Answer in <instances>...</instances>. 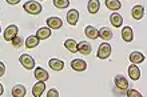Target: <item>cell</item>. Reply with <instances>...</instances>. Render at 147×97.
<instances>
[{
	"label": "cell",
	"mask_w": 147,
	"mask_h": 97,
	"mask_svg": "<svg viewBox=\"0 0 147 97\" xmlns=\"http://www.w3.org/2000/svg\"><path fill=\"white\" fill-rule=\"evenodd\" d=\"M5 73V65H4V62L0 61V77Z\"/></svg>",
	"instance_id": "30"
},
{
	"label": "cell",
	"mask_w": 147,
	"mask_h": 97,
	"mask_svg": "<svg viewBox=\"0 0 147 97\" xmlns=\"http://www.w3.org/2000/svg\"><path fill=\"white\" fill-rule=\"evenodd\" d=\"M126 94H127L128 97H140L142 94L138 92V90H135V89H128L127 88V92H126Z\"/></svg>",
	"instance_id": "28"
},
{
	"label": "cell",
	"mask_w": 147,
	"mask_h": 97,
	"mask_svg": "<svg viewBox=\"0 0 147 97\" xmlns=\"http://www.w3.org/2000/svg\"><path fill=\"white\" fill-rule=\"evenodd\" d=\"M18 32H19V29H18V27H16L15 24L8 25L7 29L4 31V40H5V41H11V40L18 35Z\"/></svg>",
	"instance_id": "4"
},
{
	"label": "cell",
	"mask_w": 147,
	"mask_h": 97,
	"mask_svg": "<svg viewBox=\"0 0 147 97\" xmlns=\"http://www.w3.org/2000/svg\"><path fill=\"white\" fill-rule=\"evenodd\" d=\"M48 65L52 70L55 72H59V70H62L64 68V62L62 60H59V58H51L50 61H48Z\"/></svg>",
	"instance_id": "14"
},
{
	"label": "cell",
	"mask_w": 147,
	"mask_h": 97,
	"mask_svg": "<svg viewBox=\"0 0 147 97\" xmlns=\"http://www.w3.org/2000/svg\"><path fill=\"white\" fill-rule=\"evenodd\" d=\"M71 68L76 72H83V70L87 69V62L82 58H75L71 61Z\"/></svg>",
	"instance_id": "5"
},
{
	"label": "cell",
	"mask_w": 147,
	"mask_h": 97,
	"mask_svg": "<svg viewBox=\"0 0 147 97\" xmlns=\"http://www.w3.org/2000/svg\"><path fill=\"white\" fill-rule=\"evenodd\" d=\"M34 76L38 81H47L48 78H50V74L47 72L46 69H43V68H35V72H34Z\"/></svg>",
	"instance_id": "7"
},
{
	"label": "cell",
	"mask_w": 147,
	"mask_h": 97,
	"mask_svg": "<svg viewBox=\"0 0 147 97\" xmlns=\"http://www.w3.org/2000/svg\"><path fill=\"white\" fill-rule=\"evenodd\" d=\"M114 82H115V85L119 88V89L124 90L128 88V81L127 78L123 77V76H120V74H118V76H115V78H114Z\"/></svg>",
	"instance_id": "12"
},
{
	"label": "cell",
	"mask_w": 147,
	"mask_h": 97,
	"mask_svg": "<svg viewBox=\"0 0 147 97\" xmlns=\"http://www.w3.org/2000/svg\"><path fill=\"white\" fill-rule=\"evenodd\" d=\"M143 15H144V7L143 5H135V7L132 8V11H131L132 19L140 20L142 17H143Z\"/></svg>",
	"instance_id": "16"
},
{
	"label": "cell",
	"mask_w": 147,
	"mask_h": 97,
	"mask_svg": "<svg viewBox=\"0 0 147 97\" xmlns=\"http://www.w3.org/2000/svg\"><path fill=\"white\" fill-rule=\"evenodd\" d=\"M128 76H130V78L134 80V81H136V80L140 78V69L136 64H131V65L128 66Z\"/></svg>",
	"instance_id": "8"
},
{
	"label": "cell",
	"mask_w": 147,
	"mask_h": 97,
	"mask_svg": "<svg viewBox=\"0 0 147 97\" xmlns=\"http://www.w3.org/2000/svg\"><path fill=\"white\" fill-rule=\"evenodd\" d=\"M106 7L111 11H118L122 7V3L119 0H106Z\"/></svg>",
	"instance_id": "25"
},
{
	"label": "cell",
	"mask_w": 147,
	"mask_h": 97,
	"mask_svg": "<svg viewBox=\"0 0 147 97\" xmlns=\"http://www.w3.org/2000/svg\"><path fill=\"white\" fill-rule=\"evenodd\" d=\"M110 21H111V24L115 28H119V27H122V24H123V17H122V15H119L118 12H114V13L110 16Z\"/></svg>",
	"instance_id": "18"
},
{
	"label": "cell",
	"mask_w": 147,
	"mask_h": 97,
	"mask_svg": "<svg viewBox=\"0 0 147 97\" xmlns=\"http://www.w3.org/2000/svg\"><path fill=\"white\" fill-rule=\"evenodd\" d=\"M98 36H99L102 40H105V41H110V40L112 39V31L107 27H102L98 31Z\"/></svg>",
	"instance_id": "11"
},
{
	"label": "cell",
	"mask_w": 147,
	"mask_h": 97,
	"mask_svg": "<svg viewBox=\"0 0 147 97\" xmlns=\"http://www.w3.org/2000/svg\"><path fill=\"white\" fill-rule=\"evenodd\" d=\"M51 29L48 27H43V28H39L38 29V32H36V36L39 37V40H46V39H48L51 36Z\"/></svg>",
	"instance_id": "20"
},
{
	"label": "cell",
	"mask_w": 147,
	"mask_h": 97,
	"mask_svg": "<svg viewBox=\"0 0 147 97\" xmlns=\"http://www.w3.org/2000/svg\"><path fill=\"white\" fill-rule=\"evenodd\" d=\"M64 48L68 49L71 53H76L78 52V43L74 39H67L64 41Z\"/></svg>",
	"instance_id": "21"
},
{
	"label": "cell",
	"mask_w": 147,
	"mask_h": 97,
	"mask_svg": "<svg viewBox=\"0 0 147 97\" xmlns=\"http://www.w3.org/2000/svg\"><path fill=\"white\" fill-rule=\"evenodd\" d=\"M122 39L126 43H131L132 39H134V32H132L131 27H124L122 29Z\"/></svg>",
	"instance_id": "15"
},
{
	"label": "cell",
	"mask_w": 147,
	"mask_h": 97,
	"mask_svg": "<svg viewBox=\"0 0 147 97\" xmlns=\"http://www.w3.org/2000/svg\"><path fill=\"white\" fill-rule=\"evenodd\" d=\"M11 44L13 45V48H22L24 45V39L22 37V36L16 35L15 37L11 40Z\"/></svg>",
	"instance_id": "26"
},
{
	"label": "cell",
	"mask_w": 147,
	"mask_h": 97,
	"mask_svg": "<svg viewBox=\"0 0 147 97\" xmlns=\"http://www.w3.org/2000/svg\"><path fill=\"white\" fill-rule=\"evenodd\" d=\"M8 4H11V5H15V4H18V3H20L22 0H5Z\"/></svg>",
	"instance_id": "31"
},
{
	"label": "cell",
	"mask_w": 147,
	"mask_h": 97,
	"mask_svg": "<svg viewBox=\"0 0 147 97\" xmlns=\"http://www.w3.org/2000/svg\"><path fill=\"white\" fill-rule=\"evenodd\" d=\"M78 20H79V11L78 9H70L67 12V21L70 25H76Z\"/></svg>",
	"instance_id": "9"
},
{
	"label": "cell",
	"mask_w": 147,
	"mask_h": 97,
	"mask_svg": "<svg viewBox=\"0 0 147 97\" xmlns=\"http://www.w3.org/2000/svg\"><path fill=\"white\" fill-rule=\"evenodd\" d=\"M84 33L88 39H98L99 37L98 36V29L95 27H92V25H87L84 28Z\"/></svg>",
	"instance_id": "24"
},
{
	"label": "cell",
	"mask_w": 147,
	"mask_h": 97,
	"mask_svg": "<svg viewBox=\"0 0 147 97\" xmlns=\"http://www.w3.org/2000/svg\"><path fill=\"white\" fill-rule=\"evenodd\" d=\"M58 96H59V92L56 89H54V88L50 89L48 90V93H47V97H58Z\"/></svg>",
	"instance_id": "29"
},
{
	"label": "cell",
	"mask_w": 147,
	"mask_h": 97,
	"mask_svg": "<svg viewBox=\"0 0 147 97\" xmlns=\"http://www.w3.org/2000/svg\"><path fill=\"white\" fill-rule=\"evenodd\" d=\"M46 89V81H38L35 85L32 86V94L35 97H40Z\"/></svg>",
	"instance_id": "10"
},
{
	"label": "cell",
	"mask_w": 147,
	"mask_h": 97,
	"mask_svg": "<svg viewBox=\"0 0 147 97\" xmlns=\"http://www.w3.org/2000/svg\"><path fill=\"white\" fill-rule=\"evenodd\" d=\"M128 60L132 62V64H140V62L144 61V54L135 50V52H131L130 56H128Z\"/></svg>",
	"instance_id": "13"
},
{
	"label": "cell",
	"mask_w": 147,
	"mask_h": 97,
	"mask_svg": "<svg viewBox=\"0 0 147 97\" xmlns=\"http://www.w3.org/2000/svg\"><path fill=\"white\" fill-rule=\"evenodd\" d=\"M78 52L82 54H90L91 53V44L87 43V41H80L78 43Z\"/></svg>",
	"instance_id": "17"
},
{
	"label": "cell",
	"mask_w": 147,
	"mask_h": 97,
	"mask_svg": "<svg viewBox=\"0 0 147 97\" xmlns=\"http://www.w3.org/2000/svg\"><path fill=\"white\" fill-rule=\"evenodd\" d=\"M87 8H88V12H90V13L95 15V13L99 11V8H100V1H99V0H90Z\"/></svg>",
	"instance_id": "22"
},
{
	"label": "cell",
	"mask_w": 147,
	"mask_h": 97,
	"mask_svg": "<svg viewBox=\"0 0 147 97\" xmlns=\"http://www.w3.org/2000/svg\"><path fill=\"white\" fill-rule=\"evenodd\" d=\"M110 54H111V45H110L109 43H102L100 45H99L96 56L100 58V60H106V58L110 57Z\"/></svg>",
	"instance_id": "3"
},
{
	"label": "cell",
	"mask_w": 147,
	"mask_h": 97,
	"mask_svg": "<svg viewBox=\"0 0 147 97\" xmlns=\"http://www.w3.org/2000/svg\"><path fill=\"white\" fill-rule=\"evenodd\" d=\"M23 9L30 15H39L42 12L43 7L42 4L39 1H35V0H30V1H26L23 4Z\"/></svg>",
	"instance_id": "1"
},
{
	"label": "cell",
	"mask_w": 147,
	"mask_h": 97,
	"mask_svg": "<svg viewBox=\"0 0 147 97\" xmlns=\"http://www.w3.org/2000/svg\"><path fill=\"white\" fill-rule=\"evenodd\" d=\"M47 25H48L50 29H59V28H62L63 21L60 17L52 16V17H48V19H47Z\"/></svg>",
	"instance_id": "6"
},
{
	"label": "cell",
	"mask_w": 147,
	"mask_h": 97,
	"mask_svg": "<svg viewBox=\"0 0 147 97\" xmlns=\"http://www.w3.org/2000/svg\"><path fill=\"white\" fill-rule=\"evenodd\" d=\"M19 61L26 69H34V68H35V58L32 57L31 54L23 53L19 57Z\"/></svg>",
	"instance_id": "2"
},
{
	"label": "cell",
	"mask_w": 147,
	"mask_h": 97,
	"mask_svg": "<svg viewBox=\"0 0 147 97\" xmlns=\"http://www.w3.org/2000/svg\"><path fill=\"white\" fill-rule=\"evenodd\" d=\"M0 32H1V25H0Z\"/></svg>",
	"instance_id": "33"
},
{
	"label": "cell",
	"mask_w": 147,
	"mask_h": 97,
	"mask_svg": "<svg viewBox=\"0 0 147 97\" xmlns=\"http://www.w3.org/2000/svg\"><path fill=\"white\" fill-rule=\"evenodd\" d=\"M26 93H27V89L22 84H18V85H15L12 88V96L13 97H24Z\"/></svg>",
	"instance_id": "19"
},
{
	"label": "cell",
	"mask_w": 147,
	"mask_h": 97,
	"mask_svg": "<svg viewBox=\"0 0 147 97\" xmlns=\"http://www.w3.org/2000/svg\"><path fill=\"white\" fill-rule=\"evenodd\" d=\"M54 5L59 9H64L70 5V0H54Z\"/></svg>",
	"instance_id": "27"
},
{
	"label": "cell",
	"mask_w": 147,
	"mask_h": 97,
	"mask_svg": "<svg viewBox=\"0 0 147 97\" xmlns=\"http://www.w3.org/2000/svg\"><path fill=\"white\" fill-rule=\"evenodd\" d=\"M39 37L38 36H30V37H27V40L24 41V45L28 48V49H32V48H35V47H38V44H39Z\"/></svg>",
	"instance_id": "23"
},
{
	"label": "cell",
	"mask_w": 147,
	"mask_h": 97,
	"mask_svg": "<svg viewBox=\"0 0 147 97\" xmlns=\"http://www.w3.org/2000/svg\"><path fill=\"white\" fill-rule=\"evenodd\" d=\"M3 92H4V88H3V85H1V84H0V96H1V94H3Z\"/></svg>",
	"instance_id": "32"
}]
</instances>
